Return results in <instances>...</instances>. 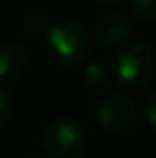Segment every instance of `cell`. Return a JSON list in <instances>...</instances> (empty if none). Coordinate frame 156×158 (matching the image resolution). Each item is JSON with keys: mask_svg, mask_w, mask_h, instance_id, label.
Segmentation results:
<instances>
[{"mask_svg": "<svg viewBox=\"0 0 156 158\" xmlns=\"http://www.w3.org/2000/svg\"><path fill=\"white\" fill-rule=\"evenodd\" d=\"M112 78L124 88H142L148 84L154 72V54L142 40L124 42L116 50L110 66Z\"/></svg>", "mask_w": 156, "mask_h": 158, "instance_id": "1", "label": "cell"}, {"mask_svg": "<svg viewBox=\"0 0 156 158\" xmlns=\"http://www.w3.org/2000/svg\"><path fill=\"white\" fill-rule=\"evenodd\" d=\"M46 44L50 54L62 66H78L90 56L92 34L76 20L62 18L50 26Z\"/></svg>", "mask_w": 156, "mask_h": 158, "instance_id": "2", "label": "cell"}, {"mask_svg": "<svg viewBox=\"0 0 156 158\" xmlns=\"http://www.w3.org/2000/svg\"><path fill=\"white\" fill-rule=\"evenodd\" d=\"M88 140L82 126L70 118H56L40 134V150L46 158H80Z\"/></svg>", "mask_w": 156, "mask_h": 158, "instance_id": "3", "label": "cell"}, {"mask_svg": "<svg viewBox=\"0 0 156 158\" xmlns=\"http://www.w3.org/2000/svg\"><path fill=\"white\" fill-rule=\"evenodd\" d=\"M140 110L132 98L124 94H108L96 102V118L108 132H128L136 126Z\"/></svg>", "mask_w": 156, "mask_h": 158, "instance_id": "4", "label": "cell"}, {"mask_svg": "<svg viewBox=\"0 0 156 158\" xmlns=\"http://www.w3.org/2000/svg\"><path fill=\"white\" fill-rule=\"evenodd\" d=\"M130 34V20L120 12H106L98 16L92 28V40L104 50L122 46Z\"/></svg>", "mask_w": 156, "mask_h": 158, "instance_id": "5", "label": "cell"}, {"mask_svg": "<svg viewBox=\"0 0 156 158\" xmlns=\"http://www.w3.org/2000/svg\"><path fill=\"white\" fill-rule=\"evenodd\" d=\"M28 64V54L18 42L0 44V82H12L24 72Z\"/></svg>", "mask_w": 156, "mask_h": 158, "instance_id": "6", "label": "cell"}, {"mask_svg": "<svg viewBox=\"0 0 156 158\" xmlns=\"http://www.w3.org/2000/svg\"><path fill=\"white\" fill-rule=\"evenodd\" d=\"M82 80H84V86L88 90V94L100 96V94H104L108 90L110 80H112V72L102 62H90L84 68V72H82Z\"/></svg>", "mask_w": 156, "mask_h": 158, "instance_id": "7", "label": "cell"}, {"mask_svg": "<svg viewBox=\"0 0 156 158\" xmlns=\"http://www.w3.org/2000/svg\"><path fill=\"white\" fill-rule=\"evenodd\" d=\"M24 30L30 36H46L48 30H50V24H48V16L40 10H30L24 18Z\"/></svg>", "mask_w": 156, "mask_h": 158, "instance_id": "8", "label": "cell"}, {"mask_svg": "<svg viewBox=\"0 0 156 158\" xmlns=\"http://www.w3.org/2000/svg\"><path fill=\"white\" fill-rule=\"evenodd\" d=\"M128 8L140 20H156V0H128Z\"/></svg>", "mask_w": 156, "mask_h": 158, "instance_id": "9", "label": "cell"}, {"mask_svg": "<svg viewBox=\"0 0 156 158\" xmlns=\"http://www.w3.org/2000/svg\"><path fill=\"white\" fill-rule=\"evenodd\" d=\"M12 110H14V100H12L10 90L0 84V128L8 122V118L12 116Z\"/></svg>", "mask_w": 156, "mask_h": 158, "instance_id": "10", "label": "cell"}, {"mask_svg": "<svg viewBox=\"0 0 156 158\" xmlns=\"http://www.w3.org/2000/svg\"><path fill=\"white\" fill-rule=\"evenodd\" d=\"M144 116H146V120H148V124L156 130V92L146 98V102H144Z\"/></svg>", "mask_w": 156, "mask_h": 158, "instance_id": "11", "label": "cell"}, {"mask_svg": "<svg viewBox=\"0 0 156 158\" xmlns=\"http://www.w3.org/2000/svg\"><path fill=\"white\" fill-rule=\"evenodd\" d=\"M96 4H100V6H114V4L122 2V0H94Z\"/></svg>", "mask_w": 156, "mask_h": 158, "instance_id": "12", "label": "cell"}, {"mask_svg": "<svg viewBox=\"0 0 156 158\" xmlns=\"http://www.w3.org/2000/svg\"><path fill=\"white\" fill-rule=\"evenodd\" d=\"M32 158H34V156H32Z\"/></svg>", "mask_w": 156, "mask_h": 158, "instance_id": "13", "label": "cell"}]
</instances>
